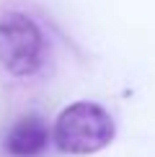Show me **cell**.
Instances as JSON below:
<instances>
[{"label":"cell","instance_id":"obj_2","mask_svg":"<svg viewBox=\"0 0 155 157\" xmlns=\"http://www.w3.org/2000/svg\"><path fill=\"white\" fill-rule=\"evenodd\" d=\"M44 34L23 13L0 18V64L16 77H31L44 64Z\"/></svg>","mask_w":155,"mask_h":157},{"label":"cell","instance_id":"obj_1","mask_svg":"<svg viewBox=\"0 0 155 157\" xmlns=\"http://www.w3.org/2000/svg\"><path fill=\"white\" fill-rule=\"evenodd\" d=\"M114 139V121L98 103L78 101L57 116L54 142L67 155H93Z\"/></svg>","mask_w":155,"mask_h":157},{"label":"cell","instance_id":"obj_3","mask_svg":"<svg viewBox=\"0 0 155 157\" xmlns=\"http://www.w3.org/2000/svg\"><path fill=\"white\" fill-rule=\"evenodd\" d=\"M5 152L10 157H39L49 144V129L42 116L31 113L18 119L5 134Z\"/></svg>","mask_w":155,"mask_h":157}]
</instances>
